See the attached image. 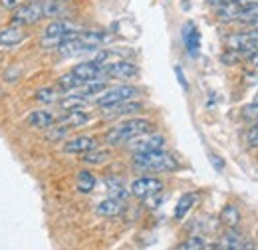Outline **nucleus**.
<instances>
[{
	"label": "nucleus",
	"instance_id": "obj_1",
	"mask_svg": "<svg viewBox=\"0 0 258 250\" xmlns=\"http://www.w3.org/2000/svg\"><path fill=\"white\" fill-rule=\"evenodd\" d=\"M133 169L141 173H169L179 169V161L167 151H149V153H135Z\"/></svg>",
	"mask_w": 258,
	"mask_h": 250
},
{
	"label": "nucleus",
	"instance_id": "obj_2",
	"mask_svg": "<svg viewBox=\"0 0 258 250\" xmlns=\"http://www.w3.org/2000/svg\"><path fill=\"white\" fill-rule=\"evenodd\" d=\"M153 129V123L149 119H143V117H133L127 119L123 123L111 127L107 133H105V143L107 145H125L129 139L137 137V135H143V133H149Z\"/></svg>",
	"mask_w": 258,
	"mask_h": 250
},
{
	"label": "nucleus",
	"instance_id": "obj_3",
	"mask_svg": "<svg viewBox=\"0 0 258 250\" xmlns=\"http://www.w3.org/2000/svg\"><path fill=\"white\" fill-rule=\"evenodd\" d=\"M72 32H74V26H72L68 20H54V22H50V24L46 26L40 44H42L44 48H58Z\"/></svg>",
	"mask_w": 258,
	"mask_h": 250
},
{
	"label": "nucleus",
	"instance_id": "obj_4",
	"mask_svg": "<svg viewBox=\"0 0 258 250\" xmlns=\"http://www.w3.org/2000/svg\"><path fill=\"white\" fill-rule=\"evenodd\" d=\"M139 88L135 86H115V88H105L101 94L97 95L96 103L99 107H105V105H113V103H119V101H127V99H135L139 97Z\"/></svg>",
	"mask_w": 258,
	"mask_h": 250
},
{
	"label": "nucleus",
	"instance_id": "obj_5",
	"mask_svg": "<svg viewBox=\"0 0 258 250\" xmlns=\"http://www.w3.org/2000/svg\"><path fill=\"white\" fill-rule=\"evenodd\" d=\"M44 18V6H42V0H36V2H28V4H22L14 10L12 14V24H18V26H32L36 22H40Z\"/></svg>",
	"mask_w": 258,
	"mask_h": 250
},
{
	"label": "nucleus",
	"instance_id": "obj_6",
	"mask_svg": "<svg viewBox=\"0 0 258 250\" xmlns=\"http://www.w3.org/2000/svg\"><path fill=\"white\" fill-rule=\"evenodd\" d=\"M127 149L135 155V153H149V151H159L165 147V137L159 133H143V135H137L133 139H129Z\"/></svg>",
	"mask_w": 258,
	"mask_h": 250
},
{
	"label": "nucleus",
	"instance_id": "obj_7",
	"mask_svg": "<svg viewBox=\"0 0 258 250\" xmlns=\"http://www.w3.org/2000/svg\"><path fill=\"white\" fill-rule=\"evenodd\" d=\"M161 191H163V181L155 179V177H141V179L133 181L131 189H129V193L133 197L141 199V201H145V199H149V197H153V195H157Z\"/></svg>",
	"mask_w": 258,
	"mask_h": 250
},
{
	"label": "nucleus",
	"instance_id": "obj_8",
	"mask_svg": "<svg viewBox=\"0 0 258 250\" xmlns=\"http://www.w3.org/2000/svg\"><path fill=\"white\" fill-rule=\"evenodd\" d=\"M139 74V68L129 60H117L113 64L103 66V78H115V80H131Z\"/></svg>",
	"mask_w": 258,
	"mask_h": 250
},
{
	"label": "nucleus",
	"instance_id": "obj_9",
	"mask_svg": "<svg viewBox=\"0 0 258 250\" xmlns=\"http://www.w3.org/2000/svg\"><path fill=\"white\" fill-rule=\"evenodd\" d=\"M101 109H103L105 119H115V117H123V115H131V113H139L143 109V103L127 99V101H119V103H113V105H105Z\"/></svg>",
	"mask_w": 258,
	"mask_h": 250
},
{
	"label": "nucleus",
	"instance_id": "obj_10",
	"mask_svg": "<svg viewBox=\"0 0 258 250\" xmlns=\"http://www.w3.org/2000/svg\"><path fill=\"white\" fill-rule=\"evenodd\" d=\"M97 147V139L96 137H90V135H80V137H74V139H68L64 143V151L66 153H72V155H84L92 149Z\"/></svg>",
	"mask_w": 258,
	"mask_h": 250
},
{
	"label": "nucleus",
	"instance_id": "obj_11",
	"mask_svg": "<svg viewBox=\"0 0 258 250\" xmlns=\"http://www.w3.org/2000/svg\"><path fill=\"white\" fill-rule=\"evenodd\" d=\"M80 80L84 82H90V80H97V78H103V66L97 64L96 60H88V62H82L78 66H74L72 70Z\"/></svg>",
	"mask_w": 258,
	"mask_h": 250
},
{
	"label": "nucleus",
	"instance_id": "obj_12",
	"mask_svg": "<svg viewBox=\"0 0 258 250\" xmlns=\"http://www.w3.org/2000/svg\"><path fill=\"white\" fill-rule=\"evenodd\" d=\"M217 248H225V250L248 248V244L244 242V234L236 226H230V228H226V232L221 236V242L217 244Z\"/></svg>",
	"mask_w": 258,
	"mask_h": 250
},
{
	"label": "nucleus",
	"instance_id": "obj_13",
	"mask_svg": "<svg viewBox=\"0 0 258 250\" xmlns=\"http://www.w3.org/2000/svg\"><path fill=\"white\" fill-rule=\"evenodd\" d=\"M56 121H58V117L48 109H36L32 113H28V117H26V123L30 127H36V129H48Z\"/></svg>",
	"mask_w": 258,
	"mask_h": 250
},
{
	"label": "nucleus",
	"instance_id": "obj_14",
	"mask_svg": "<svg viewBox=\"0 0 258 250\" xmlns=\"http://www.w3.org/2000/svg\"><path fill=\"white\" fill-rule=\"evenodd\" d=\"M24 38H26L24 26L10 24L8 28H4V30L0 32V46H16V44H20Z\"/></svg>",
	"mask_w": 258,
	"mask_h": 250
},
{
	"label": "nucleus",
	"instance_id": "obj_15",
	"mask_svg": "<svg viewBox=\"0 0 258 250\" xmlns=\"http://www.w3.org/2000/svg\"><path fill=\"white\" fill-rule=\"evenodd\" d=\"M183 42H185L187 52L191 56H197V52L201 48V34H199V30H197V26H195L193 22L185 24V28H183Z\"/></svg>",
	"mask_w": 258,
	"mask_h": 250
},
{
	"label": "nucleus",
	"instance_id": "obj_16",
	"mask_svg": "<svg viewBox=\"0 0 258 250\" xmlns=\"http://www.w3.org/2000/svg\"><path fill=\"white\" fill-rule=\"evenodd\" d=\"M121 211H123V201L113 199V197L101 201V203L96 207V213L99 215V217H117Z\"/></svg>",
	"mask_w": 258,
	"mask_h": 250
},
{
	"label": "nucleus",
	"instance_id": "obj_17",
	"mask_svg": "<svg viewBox=\"0 0 258 250\" xmlns=\"http://www.w3.org/2000/svg\"><path fill=\"white\" fill-rule=\"evenodd\" d=\"M60 123L68 125V127H82L90 121V113H86V109H74V111H66L62 117H58Z\"/></svg>",
	"mask_w": 258,
	"mask_h": 250
},
{
	"label": "nucleus",
	"instance_id": "obj_18",
	"mask_svg": "<svg viewBox=\"0 0 258 250\" xmlns=\"http://www.w3.org/2000/svg\"><path fill=\"white\" fill-rule=\"evenodd\" d=\"M195 203H197V193H185V195L179 199L177 207H175V219L177 220L185 219L187 213L195 207Z\"/></svg>",
	"mask_w": 258,
	"mask_h": 250
},
{
	"label": "nucleus",
	"instance_id": "obj_19",
	"mask_svg": "<svg viewBox=\"0 0 258 250\" xmlns=\"http://www.w3.org/2000/svg\"><path fill=\"white\" fill-rule=\"evenodd\" d=\"M94 187H96V175L90 173V171H80L78 177H76V189H78V193L88 195V193L94 191Z\"/></svg>",
	"mask_w": 258,
	"mask_h": 250
},
{
	"label": "nucleus",
	"instance_id": "obj_20",
	"mask_svg": "<svg viewBox=\"0 0 258 250\" xmlns=\"http://www.w3.org/2000/svg\"><path fill=\"white\" fill-rule=\"evenodd\" d=\"M82 84H84V80H80L74 72H68V74L58 78V90H62L66 94H72V92H74L76 88H80Z\"/></svg>",
	"mask_w": 258,
	"mask_h": 250
},
{
	"label": "nucleus",
	"instance_id": "obj_21",
	"mask_svg": "<svg viewBox=\"0 0 258 250\" xmlns=\"http://www.w3.org/2000/svg\"><path fill=\"white\" fill-rule=\"evenodd\" d=\"M60 107H62L64 111L86 109V107H88V101H86V97H82V95L70 94V95H66V97H62V99H60Z\"/></svg>",
	"mask_w": 258,
	"mask_h": 250
},
{
	"label": "nucleus",
	"instance_id": "obj_22",
	"mask_svg": "<svg viewBox=\"0 0 258 250\" xmlns=\"http://www.w3.org/2000/svg\"><path fill=\"white\" fill-rule=\"evenodd\" d=\"M109 157H111L109 151L96 147V149H92V151L82 155V163H86V165H103L105 161H109Z\"/></svg>",
	"mask_w": 258,
	"mask_h": 250
},
{
	"label": "nucleus",
	"instance_id": "obj_23",
	"mask_svg": "<svg viewBox=\"0 0 258 250\" xmlns=\"http://www.w3.org/2000/svg\"><path fill=\"white\" fill-rule=\"evenodd\" d=\"M219 219H221V222L225 224L226 228H230V226H236L240 222V213H238V209L234 205H226Z\"/></svg>",
	"mask_w": 258,
	"mask_h": 250
},
{
	"label": "nucleus",
	"instance_id": "obj_24",
	"mask_svg": "<svg viewBox=\"0 0 258 250\" xmlns=\"http://www.w3.org/2000/svg\"><path fill=\"white\" fill-rule=\"evenodd\" d=\"M70 131H72V127H68V125L56 121L54 125L48 127V131H46V139H48V141H60V139H64Z\"/></svg>",
	"mask_w": 258,
	"mask_h": 250
},
{
	"label": "nucleus",
	"instance_id": "obj_25",
	"mask_svg": "<svg viewBox=\"0 0 258 250\" xmlns=\"http://www.w3.org/2000/svg\"><path fill=\"white\" fill-rule=\"evenodd\" d=\"M44 6V18H56L64 12V2H56V0H42Z\"/></svg>",
	"mask_w": 258,
	"mask_h": 250
},
{
	"label": "nucleus",
	"instance_id": "obj_26",
	"mask_svg": "<svg viewBox=\"0 0 258 250\" xmlns=\"http://www.w3.org/2000/svg\"><path fill=\"white\" fill-rule=\"evenodd\" d=\"M36 101L40 103H56L60 101V92L54 88H42L36 92Z\"/></svg>",
	"mask_w": 258,
	"mask_h": 250
},
{
	"label": "nucleus",
	"instance_id": "obj_27",
	"mask_svg": "<svg viewBox=\"0 0 258 250\" xmlns=\"http://www.w3.org/2000/svg\"><path fill=\"white\" fill-rule=\"evenodd\" d=\"M179 248H187V250H201V248H211L209 244H207V240H205V236H191L187 242H183V244H179Z\"/></svg>",
	"mask_w": 258,
	"mask_h": 250
},
{
	"label": "nucleus",
	"instance_id": "obj_28",
	"mask_svg": "<svg viewBox=\"0 0 258 250\" xmlns=\"http://www.w3.org/2000/svg\"><path fill=\"white\" fill-rule=\"evenodd\" d=\"M242 117H244L246 121H250V123H256L258 121V103H252V105L244 107V109H242Z\"/></svg>",
	"mask_w": 258,
	"mask_h": 250
},
{
	"label": "nucleus",
	"instance_id": "obj_29",
	"mask_svg": "<svg viewBox=\"0 0 258 250\" xmlns=\"http://www.w3.org/2000/svg\"><path fill=\"white\" fill-rule=\"evenodd\" d=\"M24 0H0V6L6 10H16L18 6H22Z\"/></svg>",
	"mask_w": 258,
	"mask_h": 250
},
{
	"label": "nucleus",
	"instance_id": "obj_30",
	"mask_svg": "<svg viewBox=\"0 0 258 250\" xmlns=\"http://www.w3.org/2000/svg\"><path fill=\"white\" fill-rule=\"evenodd\" d=\"M248 145L250 147H258V121L250 129V133H248Z\"/></svg>",
	"mask_w": 258,
	"mask_h": 250
},
{
	"label": "nucleus",
	"instance_id": "obj_31",
	"mask_svg": "<svg viewBox=\"0 0 258 250\" xmlns=\"http://www.w3.org/2000/svg\"><path fill=\"white\" fill-rule=\"evenodd\" d=\"M175 76H177L179 84L183 86V90H187V80H185V76H183V70H181L179 66H175Z\"/></svg>",
	"mask_w": 258,
	"mask_h": 250
},
{
	"label": "nucleus",
	"instance_id": "obj_32",
	"mask_svg": "<svg viewBox=\"0 0 258 250\" xmlns=\"http://www.w3.org/2000/svg\"><path fill=\"white\" fill-rule=\"evenodd\" d=\"M211 159H213V165L219 169V171H223L225 169V163H223V159L221 157H217V155H211Z\"/></svg>",
	"mask_w": 258,
	"mask_h": 250
},
{
	"label": "nucleus",
	"instance_id": "obj_33",
	"mask_svg": "<svg viewBox=\"0 0 258 250\" xmlns=\"http://www.w3.org/2000/svg\"><path fill=\"white\" fill-rule=\"evenodd\" d=\"M211 6H217V8H221V6H225V4H228L230 0H207Z\"/></svg>",
	"mask_w": 258,
	"mask_h": 250
},
{
	"label": "nucleus",
	"instance_id": "obj_34",
	"mask_svg": "<svg viewBox=\"0 0 258 250\" xmlns=\"http://www.w3.org/2000/svg\"><path fill=\"white\" fill-rule=\"evenodd\" d=\"M254 103H258V92H256V95H254Z\"/></svg>",
	"mask_w": 258,
	"mask_h": 250
},
{
	"label": "nucleus",
	"instance_id": "obj_35",
	"mask_svg": "<svg viewBox=\"0 0 258 250\" xmlns=\"http://www.w3.org/2000/svg\"><path fill=\"white\" fill-rule=\"evenodd\" d=\"M56 2H68V0H56Z\"/></svg>",
	"mask_w": 258,
	"mask_h": 250
}]
</instances>
